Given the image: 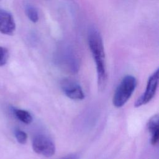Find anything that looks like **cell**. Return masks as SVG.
<instances>
[{
    "label": "cell",
    "mask_w": 159,
    "mask_h": 159,
    "mask_svg": "<svg viewBox=\"0 0 159 159\" xmlns=\"http://www.w3.org/2000/svg\"><path fill=\"white\" fill-rule=\"evenodd\" d=\"M88 41L96 63L98 89L99 91H103L107 81L104 48L101 35L98 30L94 27H91L88 30Z\"/></svg>",
    "instance_id": "6da1fadb"
},
{
    "label": "cell",
    "mask_w": 159,
    "mask_h": 159,
    "mask_svg": "<svg viewBox=\"0 0 159 159\" xmlns=\"http://www.w3.org/2000/svg\"><path fill=\"white\" fill-rule=\"evenodd\" d=\"M137 86V80L134 76H125L117 87L112 98L113 105L121 107L131 97Z\"/></svg>",
    "instance_id": "7a4b0ae2"
},
{
    "label": "cell",
    "mask_w": 159,
    "mask_h": 159,
    "mask_svg": "<svg viewBox=\"0 0 159 159\" xmlns=\"http://www.w3.org/2000/svg\"><path fill=\"white\" fill-rule=\"evenodd\" d=\"M33 150L45 157H51L55 153V145L53 140L43 134L34 136L32 142Z\"/></svg>",
    "instance_id": "3957f363"
},
{
    "label": "cell",
    "mask_w": 159,
    "mask_h": 159,
    "mask_svg": "<svg viewBox=\"0 0 159 159\" xmlns=\"http://www.w3.org/2000/svg\"><path fill=\"white\" fill-rule=\"evenodd\" d=\"M159 70L155 71L148 78L144 93L137 99L134 104L135 107H140L148 103L155 96L158 84Z\"/></svg>",
    "instance_id": "277c9868"
},
{
    "label": "cell",
    "mask_w": 159,
    "mask_h": 159,
    "mask_svg": "<svg viewBox=\"0 0 159 159\" xmlns=\"http://www.w3.org/2000/svg\"><path fill=\"white\" fill-rule=\"evenodd\" d=\"M60 86L64 94L71 99L80 101L84 98V94L81 86L71 79L62 80Z\"/></svg>",
    "instance_id": "5b68a950"
},
{
    "label": "cell",
    "mask_w": 159,
    "mask_h": 159,
    "mask_svg": "<svg viewBox=\"0 0 159 159\" xmlns=\"http://www.w3.org/2000/svg\"><path fill=\"white\" fill-rule=\"evenodd\" d=\"M16 30V23L12 15L8 11L0 9V32L11 35Z\"/></svg>",
    "instance_id": "8992f818"
},
{
    "label": "cell",
    "mask_w": 159,
    "mask_h": 159,
    "mask_svg": "<svg viewBox=\"0 0 159 159\" xmlns=\"http://www.w3.org/2000/svg\"><path fill=\"white\" fill-rule=\"evenodd\" d=\"M159 119L158 115L155 114L152 116L147 122V129L150 133V143L152 145H155L159 139Z\"/></svg>",
    "instance_id": "52a82bcc"
},
{
    "label": "cell",
    "mask_w": 159,
    "mask_h": 159,
    "mask_svg": "<svg viewBox=\"0 0 159 159\" xmlns=\"http://www.w3.org/2000/svg\"><path fill=\"white\" fill-rule=\"evenodd\" d=\"M13 112L16 117L22 122L25 124H29L32 122V116L29 111L24 109H14Z\"/></svg>",
    "instance_id": "ba28073f"
},
{
    "label": "cell",
    "mask_w": 159,
    "mask_h": 159,
    "mask_svg": "<svg viewBox=\"0 0 159 159\" xmlns=\"http://www.w3.org/2000/svg\"><path fill=\"white\" fill-rule=\"evenodd\" d=\"M25 13L29 20L32 22L35 23L39 20V14L37 10L33 6H26Z\"/></svg>",
    "instance_id": "9c48e42d"
},
{
    "label": "cell",
    "mask_w": 159,
    "mask_h": 159,
    "mask_svg": "<svg viewBox=\"0 0 159 159\" xmlns=\"http://www.w3.org/2000/svg\"><path fill=\"white\" fill-rule=\"evenodd\" d=\"M15 137L17 141L20 144H25L27 140V134L20 130V129H16L14 132Z\"/></svg>",
    "instance_id": "30bf717a"
},
{
    "label": "cell",
    "mask_w": 159,
    "mask_h": 159,
    "mask_svg": "<svg viewBox=\"0 0 159 159\" xmlns=\"http://www.w3.org/2000/svg\"><path fill=\"white\" fill-rule=\"evenodd\" d=\"M9 56L8 49L0 46V66H2L7 62Z\"/></svg>",
    "instance_id": "8fae6325"
},
{
    "label": "cell",
    "mask_w": 159,
    "mask_h": 159,
    "mask_svg": "<svg viewBox=\"0 0 159 159\" xmlns=\"http://www.w3.org/2000/svg\"><path fill=\"white\" fill-rule=\"evenodd\" d=\"M61 159H78V157L76 155H68L65 157H63V158Z\"/></svg>",
    "instance_id": "7c38bea8"
}]
</instances>
